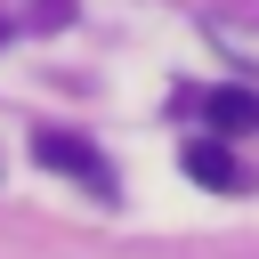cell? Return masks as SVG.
Wrapping results in <instances>:
<instances>
[{
  "instance_id": "obj_3",
  "label": "cell",
  "mask_w": 259,
  "mask_h": 259,
  "mask_svg": "<svg viewBox=\"0 0 259 259\" xmlns=\"http://www.w3.org/2000/svg\"><path fill=\"white\" fill-rule=\"evenodd\" d=\"M194 113H202L219 138H243V130H259V89H202Z\"/></svg>"
},
{
  "instance_id": "obj_2",
  "label": "cell",
  "mask_w": 259,
  "mask_h": 259,
  "mask_svg": "<svg viewBox=\"0 0 259 259\" xmlns=\"http://www.w3.org/2000/svg\"><path fill=\"white\" fill-rule=\"evenodd\" d=\"M178 170H186L194 186H210V194H243V186H251V170L235 162L227 138H186V146H178Z\"/></svg>"
},
{
  "instance_id": "obj_1",
  "label": "cell",
  "mask_w": 259,
  "mask_h": 259,
  "mask_svg": "<svg viewBox=\"0 0 259 259\" xmlns=\"http://www.w3.org/2000/svg\"><path fill=\"white\" fill-rule=\"evenodd\" d=\"M32 162H40V170H65V178H81L97 202H113V162H105L89 138H73V130H32Z\"/></svg>"
},
{
  "instance_id": "obj_5",
  "label": "cell",
  "mask_w": 259,
  "mask_h": 259,
  "mask_svg": "<svg viewBox=\"0 0 259 259\" xmlns=\"http://www.w3.org/2000/svg\"><path fill=\"white\" fill-rule=\"evenodd\" d=\"M24 24H40V32H49V24H73V0H32Z\"/></svg>"
},
{
  "instance_id": "obj_4",
  "label": "cell",
  "mask_w": 259,
  "mask_h": 259,
  "mask_svg": "<svg viewBox=\"0 0 259 259\" xmlns=\"http://www.w3.org/2000/svg\"><path fill=\"white\" fill-rule=\"evenodd\" d=\"M202 40H210L219 57H235V65L259 73V24H243V16H202Z\"/></svg>"
}]
</instances>
